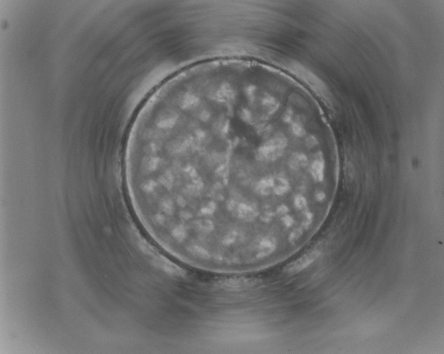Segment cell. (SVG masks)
Here are the masks:
<instances>
[{
    "mask_svg": "<svg viewBox=\"0 0 444 354\" xmlns=\"http://www.w3.org/2000/svg\"><path fill=\"white\" fill-rule=\"evenodd\" d=\"M264 99L253 84L232 77L173 88L149 136L145 178L155 206L207 222L256 217Z\"/></svg>",
    "mask_w": 444,
    "mask_h": 354,
    "instance_id": "cell-1",
    "label": "cell"
},
{
    "mask_svg": "<svg viewBox=\"0 0 444 354\" xmlns=\"http://www.w3.org/2000/svg\"><path fill=\"white\" fill-rule=\"evenodd\" d=\"M320 252L318 250H313L307 252L297 260L289 263L285 269L289 274L297 273L310 266L319 256Z\"/></svg>",
    "mask_w": 444,
    "mask_h": 354,
    "instance_id": "cell-2",
    "label": "cell"
}]
</instances>
